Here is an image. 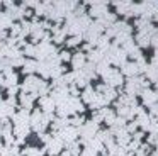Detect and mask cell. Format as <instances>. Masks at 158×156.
Returning a JSON list of instances; mask_svg holds the SVG:
<instances>
[{"label": "cell", "instance_id": "6", "mask_svg": "<svg viewBox=\"0 0 158 156\" xmlns=\"http://www.w3.org/2000/svg\"><path fill=\"white\" fill-rule=\"evenodd\" d=\"M121 73H123V76L127 75L129 78H133V76H136V75L139 73V66H138L136 61H129V63L126 61V63L123 64V71H121Z\"/></svg>", "mask_w": 158, "mask_h": 156}, {"label": "cell", "instance_id": "5", "mask_svg": "<svg viewBox=\"0 0 158 156\" xmlns=\"http://www.w3.org/2000/svg\"><path fill=\"white\" fill-rule=\"evenodd\" d=\"M141 98H143L144 105H153V104H156V100H158V92L144 88V90H141Z\"/></svg>", "mask_w": 158, "mask_h": 156}, {"label": "cell", "instance_id": "2", "mask_svg": "<svg viewBox=\"0 0 158 156\" xmlns=\"http://www.w3.org/2000/svg\"><path fill=\"white\" fill-rule=\"evenodd\" d=\"M104 80H106V85H109V87L116 88V87H119V85L124 81V76H123V73H121L119 70L109 68V71L104 75Z\"/></svg>", "mask_w": 158, "mask_h": 156}, {"label": "cell", "instance_id": "7", "mask_svg": "<svg viewBox=\"0 0 158 156\" xmlns=\"http://www.w3.org/2000/svg\"><path fill=\"white\" fill-rule=\"evenodd\" d=\"M63 149V141L60 138H51L49 139V142H48V153L51 156H55V154H58L60 151Z\"/></svg>", "mask_w": 158, "mask_h": 156}, {"label": "cell", "instance_id": "13", "mask_svg": "<svg viewBox=\"0 0 158 156\" xmlns=\"http://www.w3.org/2000/svg\"><path fill=\"white\" fill-rule=\"evenodd\" d=\"M150 41H151V36H148V34H138V37H136V43H138V47H146L148 44H150Z\"/></svg>", "mask_w": 158, "mask_h": 156}, {"label": "cell", "instance_id": "21", "mask_svg": "<svg viewBox=\"0 0 158 156\" xmlns=\"http://www.w3.org/2000/svg\"><path fill=\"white\" fill-rule=\"evenodd\" d=\"M151 41H153V44H155V46L158 47V31H156V32L153 34V37H151Z\"/></svg>", "mask_w": 158, "mask_h": 156}, {"label": "cell", "instance_id": "19", "mask_svg": "<svg viewBox=\"0 0 158 156\" xmlns=\"http://www.w3.org/2000/svg\"><path fill=\"white\" fill-rule=\"evenodd\" d=\"M58 60L60 61H68L70 60V53L68 51H61V53L58 54Z\"/></svg>", "mask_w": 158, "mask_h": 156}, {"label": "cell", "instance_id": "16", "mask_svg": "<svg viewBox=\"0 0 158 156\" xmlns=\"http://www.w3.org/2000/svg\"><path fill=\"white\" fill-rule=\"evenodd\" d=\"M80 39H82V36H72V37H68V39H66V44H68L70 47H72V46H78Z\"/></svg>", "mask_w": 158, "mask_h": 156}, {"label": "cell", "instance_id": "3", "mask_svg": "<svg viewBox=\"0 0 158 156\" xmlns=\"http://www.w3.org/2000/svg\"><path fill=\"white\" fill-rule=\"evenodd\" d=\"M77 136H78V131H77L73 125H66V127H63L61 131L58 132V136H56V138H60L61 141L73 142V141L77 139Z\"/></svg>", "mask_w": 158, "mask_h": 156}, {"label": "cell", "instance_id": "18", "mask_svg": "<svg viewBox=\"0 0 158 156\" xmlns=\"http://www.w3.org/2000/svg\"><path fill=\"white\" fill-rule=\"evenodd\" d=\"M80 156H97V151H94L92 148H87L80 153Z\"/></svg>", "mask_w": 158, "mask_h": 156}, {"label": "cell", "instance_id": "20", "mask_svg": "<svg viewBox=\"0 0 158 156\" xmlns=\"http://www.w3.org/2000/svg\"><path fill=\"white\" fill-rule=\"evenodd\" d=\"M26 54H36V46L34 44H27V46H26Z\"/></svg>", "mask_w": 158, "mask_h": 156}, {"label": "cell", "instance_id": "11", "mask_svg": "<svg viewBox=\"0 0 158 156\" xmlns=\"http://www.w3.org/2000/svg\"><path fill=\"white\" fill-rule=\"evenodd\" d=\"M116 10L119 14H127V15H129L131 10H133V3L131 2H117L116 3Z\"/></svg>", "mask_w": 158, "mask_h": 156}, {"label": "cell", "instance_id": "9", "mask_svg": "<svg viewBox=\"0 0 158 156\" xmlns=\"http://www.w3.org/2000/svg\"><path fill=\"white\" fill-rule=\"evenodd\" d=\"M95 95H97L95 88L85 87V90H83V93H82V102H85V104H90V105H92V102H94V98H95Z\"/></svg>", "mask_w": 158, "mask_h": 156}, {"label": "cell", "instance_id": "15", "mask_svg": "<svg viewBox=\"0 0 158 156\" xmlns=\"http://www.w3.org/2000/svg\"><path fill=\"white\" fill-rule=\"evenodd\" d=\"M70 124H72L73 127H80V125H83V117L82 115H75V117L70 119Z\"/></svg>", "mask_w": 158, "mask_h": 156}, {"label": "cell", "instance_id": "10", "mask_svg": "<svg viewBox=\"0 0 158 156\" xmlns=\"http://www.w3.org/2000/svg\"><path fill=\"white\" fill-rule=\"evenodd\" d=\"M85 54L83 53H77L75 56L72 58V64H73V68H75V71L77 70H82L83 66H85Z\"/></svg>", "mask_w": 158, "mask_h": 156}, {"label": "cell", "instance_id": "14", "mask_svg": "<svg viewBox=\"0 0 158 156\" xmlns=\"http://www.w3.org/2000/svg\"><path fill=\"white\" fill-rule=\"evenodd\" d=\"M38 70V63H34V61H26L24 63V71L26 73H32V71Z\"/></svg>", "mask_w": 158, "mask_h": 156}, {"label": "cell", "instance_id": "12", "mask_svg": "<svg viewBox=\"0 0 158 156\" xmlns=\"http://www.w3.org/2000/svg\"><path fill=\"white\" fill-rule=\"evenodd\" d=\"M97 46H99V49H100V53L102 51H107L110 47V44H109V37L107 36H99V39H97Z\"/></svg>", "mask_w": 158, "mask_h": 156}, {"label": "cell", "instance_id": "17", "mask_svg": "<svg viewBox=\"0 0 158 156\" xmlns=\"http://www.w3.org/2000/svg\"><path fill=\"white\" fill-rule=\"evenodd\" d=\"M148 115H150V117L153 119V121H155V119L158 121V104L150 105V114H148Z\"/></svg>", "mask_w": 158, "mask_h": 156}, {"label": "cell", "instance_id": "23", "mask_svg": "<svg viewBox=\"0 0 158 156\" xmlns=\"http://www.w3.org/2000/svg\"><path fill=\"white\" fill-rule=\"evenodd\" d=\"M61 156H72V154H70V153H68V151H65V153H63V151H61Z\"/></svg>", "mask_w": 158, "mask_h": 156}, {"label": "cell", "instance_id": "1", "mask_svg": "<svg viewBox=\"0 0 158 156\" xmlns=\"http://www.w3.org/2000/svg\"><path fill=\"white\" fill-rule=\"evenodd\" d=\"M143 87H148V81H144L143 78L133 76V78H129V81H127V85H126V92L129 93V97H133V95H136V93H141Z\"/></svg>", "mask_w": 158, "mask_h": 156}, {"label": "cell", "instance_id": "4", "mask_svg": "<svg viewBox=\"0 0 158 156\" xmlns=\"http://www.w3.org/2000/svg\"><path fill=\"white\" fill-rule=\"evenodd\" d=\"M89 14L92 17H97V20H99V19H102V17L107 14V5H106V3H102V2H92V3H90Z\"/></svg>", "mask_w": 158, "mask_h": 156}, {"label": "cell", "instance_id": "8", "mask_svg": "<svg viewBox=\"0 0 158 156\" xmlns=\"http://www.w3.org/2000/svg\"><path fill=\"white\" fill-rule=\"evenodd\" d=\"M41 107H43V112H44V114H53L56 104L53 102L51 97H43L41 98Z\"/></svg>", "mask_w": 158, "mask_h": 156}, {"label": "cell", "instance_id": "22", "mask_svg": "<svg viewBox=\"0 0 158 156\" xmlns=\"http://www.w3.org/2000/svg\"><path fill=\"white\" fill-rule=\"evenodd\" d=\"M153 66H156V68H158V54L153 58Z\"/></svg>", "mask_w": 158, "mask_h": 156}]
</instances>
